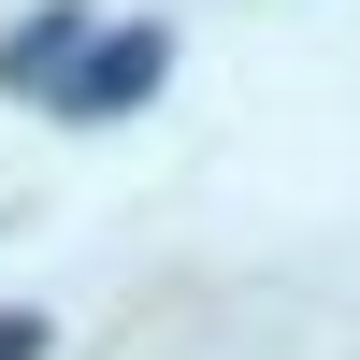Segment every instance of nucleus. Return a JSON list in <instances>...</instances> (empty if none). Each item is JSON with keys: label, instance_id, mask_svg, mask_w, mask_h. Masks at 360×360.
I'll use <instances>...</instances> for the list:
<instances>
[{"label": "nucleus", "instance_id": "nucleus-3", "mask_svg": "<svg viewBox=\"0 0 360 360\" xmlns=\"http://www.w3.org/2000/svg\"><path fill=\"white\" fill-rule=\"evenodd\" d=\"M0 360H44V317H29V303L0 317Z\"/></svg>", "mask_w": 360, "mask_h": 360}, {"label": "nucleus", "instance_id": "nucleus-1", "mask_svg": "<svg viewBox=\"0 0 360 360\" xmlns=\"http://www.w3.org/2000/svg\"><path fill=\"white\" fill-rule=\"evenodd\" d=\"M159 72H173V44H159V29H86V72L58 86V101H72V115H115V101H144Z\"/></svg>", "mask_w": 360, "mask_h": 360}, {"label": "nucleus", "instance_id": "nucleus-2", "mask_svg": "<svg viewBox=\"0 0 360 360\" xmlns=\"http://www.w3.org/2000/svg\"><path fill=\"white\" fill-rule=\"evenodd\" d=\"M72 44H86V15H29L15 44H0V86H44V101H58V86H72L58 58H72Z\"/></svg>", "mask_w": 360, "mask_h": 360}]
</instances>
